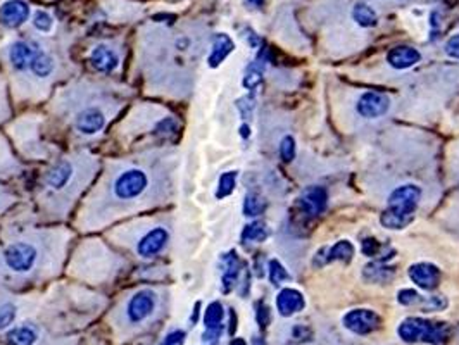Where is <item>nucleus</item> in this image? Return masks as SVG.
<instances>
[{
  "label": "nucleus",
  "mask_w": 459,
  "mask_h": 345,
  "mask_svg": "<svg viewBox=\"0 0 459 345\" xmlns=\"http://www.w3.org/2000/svg\"><path fill=\"white\" fill-rule=\"evenodd\" d=\"M396 276V269L383 264V261L369 262L363 268V278L368 283H389Z\"/></svg>",
  "instance_id": "obj_22"
},
{
  "label": "nucleus",
  "mask_w": 459,
  "mask_h": 345,
  "mask_svg": "<svg viewBox=\"0 0 459 345\" xmlns=\"http://www.w3.org/2000/svg\"><path fill=\"white\" fill-rule=\"evenodd\" d=\"M290 333H292V340L297 344L307 342V340H311V337H313L311 330L304 325H296Z\"/></svg>",
  "instance_id": "obj_39"
},
{
  "label": "nucleus",
  "mask_w": 459,
  "mask_h": 345,
  "mask_svg": "<svg viewBox=\"0 0 459 345\" xmlns=\"http://www.w3.org/2000/svg\"><path fill=\"white\" fill-rule=\"evenodd\" d=\"M411 282L416 283L421 290L432 292L440 283V269L432 262H416L408 271Z\"/></svg>",
  "instance_id": "obj_10"
},
{
  "label": "nucleus",
  "mask_w": 459,
  "mask_h": 345,
  "mask_svg": "<svg viewBox=\"0 0 459 345\" xmlns=\"http://www.w3.org/2000/svg\"><path fill=\"white\" fill-rule=\"evenodd\" d=\"M199 309H200V304H199V302H197L195 307H193V314H192V318H190V321H192V325H195L197 319H199Z\"/></svg>",
  "instance_id": "obj_46"
},
{
  "label": "nucleus",
  "mask_w": 459,
  "mask_h": 345,
  "mask_svg": "<svg viewBox=\"0 0 459 345\" xmlns=\"http://www.w3.org/2000/svg\"><path fill=\"white\" fill-rule=\"evenodd\" d=\"M236 176H239V172L236 171H227L220 176V182H218V188H216L218 199H225V197L232 195L236 185Z\"/></svg>",
  "instance_id": "obj_29"
},
{
  "label": "nucleus",
  "mask_w": 459,
  "mask_h": 345,
  "mask_svg": "<svg viewBox=\"0 0 459 345\" xmlns=\"http://www.w3.org/2000/svg\"><path fill=\"white\" fill-rule=\"evenodd\" d=\"M390 109V99L382 92H364L357 99L356 111L364 120H378Z\"/></svg>",
  "instance_id": "obj_8"
},
{
  "label": "nucleus",
  "mask_w": 459,
  "mask_h": 345,
  "mask_svg": "<svg viewBox=\"0 0 459 345\" xmlns=\"http://www.w3.org/2000/svg\"><path fill=\"white\" fill-rule=\"evenodd\" d=\"M243 37H245V40L249 42V45L252 47V49H256V47L259 45V43H261L259 37H257V35L254 33L252 30H245V35H243Z\"/></svg>",
  "instance_id": "obj_44"
},
{
  "label": "nucleus",
  "mask_w": 459,
  "mask_h": 345,
  "mask_svg": "<svg viewBox=\"0 0 459 345\" xmlns=\"http://www.w3.org/2000/svg\"><path fill=\"white\" fill-rule=\"evenodd\" d=\"M421 199V188L414 183L399 185L390 192L387 199V209L382 213L380 223L387 230H403L413 221V216L418 209Z\"/></svg>",
  "instance_id": "obj_1"
},
{
  "label": "nucleus",
  "mask_w": 459,
  "mask_h": 345,
  "mask_svg": "<svg viewBox=\"0 0 459 345\" xmlns=\"http://www.w3.org/2000/svg\"><path fill=\"white\" fill-rule=\"evenodd\" d=\"M270 232H268L266 223L263 221H252L243 228L242 232V243H259L268 239Z\"/></svg>",
  "instance_id": "obj_25"
},
{
  "label": "nucleus",
  "mask_w": 459,
  "mask_h": 345,
  "mask_svg": "<svg viewBox=\"0 0 459 345\" xmlns=\"http://www.w3.org/2000/svg\"><path fill=\"white\" fill-rule=\"evenodd\" d=\"M33 26L42 33H49L54 26V19L47 10H37L33 14Z\"/></svg>",
  "instance_id": "obj_33"
},
{
  "label": "nucleus",
  "mask_w": 459,
  "mask_h": 345,
  "mask_svg": "<svg viewBox=\"0 0 459 345\" xmlns=\"http://www.w3.org/2000/svg\"><path fill=\"white\" fill-rule=\"evenodd\" d=\"M247 2H250V3H252V6H256V7L263 6V0H247Z\"/></svg>",
  "instance_id": "obj_50"
},
{
  "label": "nucleus",
  "mask_w": 459,
  "mask_h": 345,
  "mask_svg": "<svg viewBox=\"0 0 459 345\" xmlns=\"http://www.w3.org/2000/svg\"><path fill=\"white\" fill-rule=\"evenodd\" d=\"M149 175L140 168H128V170L121 171L120 175L114 178L113 195L121 202H130V200L138 199L143 195L147 188H149Z\"/></svg>",
  "instance_id": "obj_3"
},
{
  "label": "nucleus",
  "mask_w": 459,
  "mask_h": 345,
  "mask_svg": "<svg viewBox=\"0 0 459 345\" xmlns=\"http://www.w3.org/2000/svg\"><path fill=\"white\" fill-rule=\"evenodd\" d=\"M397 333L408 344L423 342L428 345H440L449 337V326L446 323L428 321L423 318H406L397 328Z\"/></svg>",
  "instance_id": "obj_2"
},
{
  "label": "nucleus",
  "mask_w": 459,
  "mask_h": 345,
  "mask_svg": "<svg viewBox=\"0 0 459 345\" xmlns=\"http://www.w3.org/2000/svg\"><path fill=\"white\" fill-rule=\"evenodd\" d=\"M230 345H247V344L243 339H233L232 342H230Z\"/></svg>",
  "instance_id": "obj_49"
},
{
  "label": "nucleus",
  "mask_w": 459,
  "mask_h": 345,
  "mask_svg": "<svg viewBox=\"0 0 459 345\" xmlns=\"http://www.w3.org/2000/svg\"><path fill=\"white\" fill-rule=\"evenodd\" d=\"M223 262V275H221V290L223 294H230L235 289L236 282L240 278V271H242V264H240V259L236 256L235 250H230L221 257Z\"/></svg>",
  "instance_id": "obj_18"
},
{
  "label": "nucleus",
  "mask_w": 459,
  "mask_h": 345,
  "mask_svg": "<svg viewBox=\"0 0 459 345\" xmlns=\"http://www.w3.org/2000/svg\"><path fill=\"white\" fill-rule=\"evenodd\" d=\"M90 63L93 70L99 71V73H114L120 66V56L116 54V50L111 49L109 45H97L95 49L90 52Z\"/></svg>",
  "instance_id": "obj_14"
},
{
  "label": "nucleus",
  "mask_w": 459,
  "mask_h": 345,
  "mask_svg": "<svg viewBox=\"0 0 459 345\" xmlns=\"http://www.w3.org/2000/svg\"><path fill=\"white\" fill-rule=\"evenodd\" d=\"M170 242V232L164 226H154L145 233L137 243V254L142 259H152L159 256Z\"/></svg>",
  "instance_id": "obj_9"
},
{
  "label": "nucleus",
  "mask_w": 459,
  "mask_h": 345,
  "mask_svg": "<svg viewBox=\"0 0 459 345\" xmlns=\"http://www.w3.org/2000/svg\"><path fill=\"white\" fill-rule=\"evenodd\" d=\"M74 127H76V131L81 133V135H97L106 127V114L99 107H87V109H83L76 116Z\"/></svg>",
  "instance_id": "obj_12"
},
{
  "label": "nucleus",
  "mask_w": 459,
  "mask_h": 345,
  "mask_svg": "<svg viewBox=\"0 0 459 345\" xmlns=\"http://www.w3.org/2000/svg\"><path fill=\"white\" fill-rule=\"evenodd\" d=\"M235 330H236V314H235V311H233V309H230V335H233V333H235Z\"/></svg>",
  "instance_id": "obj_45"
},
{
  "label": "nucleus",
  "mask_w": 459,
  "mask_h": 345,
  "mask_svg": "<svg viewBox=\"0 0 459 345\" xmlns=\"http://www.w3.org/2000/svg\"><path fill=\"white\" fill-rule=\"evenodd\" d=\"M54 67H56V61H54V57L50 56V54L42 52V50L37 54V56H35V59L31 61V64H30L31 73L38 78L50 77L54 71Z\"/></svg>",
  "instance_id": "obj_26"
},
{
  "label": "nucleus",
  "mask_w": 459,
  "mask_h": 345,
  "mask_svg": "<svg viewBox=\"0 0 459 345\" xmlns=\"http://www.w3.org/2000/svg\"><path fill=\"white\" fill-rule=\"evenodd\" d=\"M264 209H266V202H264L263 197L254 192L247 193L245 200H243V214L247 218H257V216L264 213Z\"/></svg>",
  "instance_id": "obj_28"
},
{
  "label": "nucleus",
  "mask_w": 459,
  "mask_h": 345,
  "mask_svg": "<svg viewBox=\"0 0 459 345\" xmlns=\"http://www.w3.org/2000/svg\"><path fill=\"white\" fill-rule=\"evenodd\" d=\"M268 278H270L271 285L280 287L283 282H287V280L290 278V275L285 269V266H283L278 259H271V261L268 262Z\"/></svg>",
  "instance_id": "obj_30"
},
{
  "label": "nucleus",
  "mask_w": 459,
  "mask_h": 345,
  "mask_svg": "<svg viewBox=\"0 0 459 345\" xmlns=\"http://www.w3.org/2000/svg\"><path fill=\"white\" fill-rule=\"evenodd\" d=\"M177 129L178 125L173 118H164V120H161L159 125L156 127V133L161 136H171L177 133Z\"/></svg>",
  "instance_id": "obj_38"
},
{
  "label": "nucleus",
  "mask_w": 459,
  "mask_h": 345,
  "mask_svg": "<svg viewBox=\"0 0 459 345\" xmlns=\"http://www.w3.org/2000/svg\"><path fill=\"white\" fill-rule=\"evenodd\" d=\"M14 318H16V307L10 302H3L0 304V330H6L13 325Z\"/></svg>",
  "instance_id": "obj_34"
},
{
  "label": "nucleus",
  "mask_w": 459,
  "mask_h": 345,
  "mask_svg": "<svg viewBox=\"0 0 459 345\" xmlns=\"http://www.w3.org/2000/svg\"><path fill=\"white\" fill-rule=\"evenodd\" d=\"M223 319L225 309L223 305H221V302H211L206 307V312H204V326H206V330H220V332H223Z\"/></svg>",
  "instance_id": "obj_24"
},
{
  "label": "nucleus",
  "mask_w": 459,
  "mask_h": 345,
  "mask_svg": "<svg viewBox=\"0 0 459 345\" xmlns=\"http://www.w3.org/2000/svg\"><path fill=\"white\" fill-rule=\"evenodd\" d=\"M37 340V330L30 325L16 326V328H13L7 333V344L9 345H33Z\"/></svg>",
  "instance_id": "obj_23"
},
{
  "label": "nucleus",
  "mask_w": 459,
  "mask_h": 345,
  "mask_svg": "<svg viewBox=\"0 0 459 345\" xmlns=\"http://www.w3.org/2000/svg\"><path fill=\"white\" fill-rule=\"evenodd\" d=\"M446 54L449 57H453V59L459 61V33L453 35V37L446 42Z\"/></svg>",
  "instance_id": "obj_42"
},
{
  "label": "nucleus",
  "mask_w": 459,
  "mask_h": 345,
  "mask_svg": "<svg viewBox=\"0 0 459 345\" xmlns=\"http://www.w3.org/2000/svg\"><path fill=\"white\" fill-rule=\"evenodd\" d=\"M430 26L433 28V30H432V35H430V38H433V40H435V38L439 37V26H440L439 13H433L432 16H430Z\"/></svg>",
  "instance_id": "obj_43"
},
{
  "label": "nucleus",
  "mask_w": 459,
  "mask_h": 345,
  "mask_svg": "<svg viewBox=\"0 0 459 345\" xmlns=\"http://www.w3.org/2000/svg\"><path fill=\"white\" fill-rule=\"evenodd\" d=\"M423 300V296H419L416 290L411 289H404L397 294V302L401 305H406V307H411V305H419Z\"/></svg>",
  "instance_id": "obj_35"
},
{
  "label": "nucleus",
  "mask_w": 459,
  "mask_h": 345,
  "mask_svg": "<svg viewBox=\"0 0 459 345\" xmlns=\"http://www.w3.org/2000/svg\"><path fill=\"white\" fill-rule=\"evenodd\" d=\"M73 172L74 168L70 161H59V163L54 164L45 175V185L49 186L50 190H63L64 186L70 183V179L73 178Z\"/></svg>",
  "instance_id": "obj_19"
},
{
  "label": "nucleus",
  "mask_w": 459,
  "mask_h": 345,
  "mask_svg": "<svg viewBox=\"0 0 459 345\" xmlns=\"http://www.w3.org/2000/svg\"><path fill=\"white\" fill-rule=\"evenodd\" d=\"M156 294L150 289H142L137 294H134V297L127 304V318L130 319V323L140 325L147 318H150V314L156 309Z\"/></svg>",
  "instance_id": "obj_7"
},
{
  "label": "nucleus",
  "mask_w": 459,
  "mask_h": 345,
  "mask_svg": "<svg viewBox=\"0 0 459 345\" xmlns=\"http://www.w3.org/2000/svg\"><path fill=\"white\" fill-rule=\"evenodd\" d=\"M252 345H266V344H264L263 337L256 335V337H252Z\"/></svg>",
  "instance_id": "obj_48"
},
{
  "label": "nucleus",
  "mask_w": 459,
  "mask_h": 345,
  "mask_svg": "<svg viewBox=\"0 0 459 345\" xmlns=\"http://www.w3.org/2000/svg\"><path fill=\"white\" fill-rule=\"evenodd\" d=\"M354 256V246L349 240H339L337 243H333L330 249H321L318 250L316 257H314V264L323 266L326 262L340 261V262H351Z\"/></svg>",
  "instance_id": "obj_15"
},
{
  "label": "nucleus",
  "mask_w": 459,
  "mask_h": 345,
  "mask_svg": "<svg viewBox=\"0 0 459 345\" xmlns=\"http://www.w3.org/2000/svg\"><path fill=\"white\" fill-rule=\"evenodd\" d=\"M256 321L259 325V328H268L271 321V312L264 302H256Z\"/></svg>",
  "instance_id": "obj_37"
},
{
  "label": "nucleus",
  "mask_w": 459,
  "mask_h": 345,
  "mask_svg": "<svg viewBox=\"0 0 459 345\" xmlns=\"http://www.w3.org/2000/svg\"><path fill=\"white\" fill-rule=\"evenodd\" d=\"M240 135H242V138H249L250 136L249 125H242V127H240Z\"/></svg>",
  "instance_id": "obj_47"
},
{
  "label": "nucleus",
  "mask_w": 459,
  "mask_h": 345,
  "mask_svg": "<svg viewBox=\"0 0 459 345\" xmlns=\"http://www.w3.org/2000/svg\"><path fill=\"white\" fill-rule=\"evenodd\" d=\"M353 19L363 28H373L376 26V23H378V16H376L375 9L369 7L368 3H361V2L353 7Z\"/></svg>",
  "instance_id": "obj_27"
},
{
  "label": "nucleus",
  "mask_w": 459,
  "mask_h": 345,
  "mask_svg": "<svg viewBox=\"0 0 459 345\" xmlns=\"http://www.w3.org/2000/svg\"><path fill=\"white\" fill-rule=\"evenodd\" d=\"M342 323L349 332L356 333V335H368V333L375 332L378 328L382 319H380V316L373 309L360 307L346 312Z\"/></svg>",
  "instance_id": "obj_6"
},
{
  "label": "nucleus",
  "mask_w": 459,
  "mask_h": 345,
  "mask_svg": "<svg viewBox=\"0 0 459 345\" xmlns=\"http://www.w3.org/2000/svg\"><path fill=\"white\" fill-rule=\"evenodd\" d=\"M235 43L227 33H218L213 40V47H211V54L207 57V64L211 67H218L225 59L233 52Z\"/></svg>",
  "instance_id": "obj_20"
},
{
  "label": "nucleus",
  "mask_w": 459,
  "mask_h": 345,
  "mask_svg": "<svg viewBox=\"0 0 459 345\" xmlns=\"http://www.w3.org/2000/svg\"><path fill=\"white\" fill-rule=\"evenodd\" d=\"M419 61H421V54H419V50H416L410 45L396 47V49H392L389 54H387V63L397 71L410 70V67L416 66Z\"/></svg>",
  "instance_id": "obj_17"
},
{
  "label": "nucleus",
  "mask_w": 459,
  "mask_h": 345,
  "mask_svg": "<svg viewBox=\"0 0 459 345\" xmlns=\"http://www.w3.org/2000/svg\"><path fill=\"white\" fill-rule=\"evenodd\" d=\"M361 250H363L364 256L375 257L376 254H378L380 246L375 239H364L363 242H361Z\"/></svg>",
  "instance_id": "obj_41"
},
{
  "label": "nucleus",
  "mask_w": 459,
  "mask_h": 345,
  "mask_svg": "<svg viewBox=\"0 0 459 345\" xmlns=\"http://www.w3.org/2000/svg\"><path fill=\"white\" fill-rule=\"evenodd\" d=\"M421 309L425 312H433V311H442V309L447 307V299L440 296H433V297H423L421 300Z\"/></svg>",
  "instance_id": "obj_36"
},
{
  "label": "nucleus",
  "mask_w": 459,
  "mask_h": 345,
  "mask_svg": "<svg viewBox=\"0 0 459 345\" xmlns=\"http://www.w3.org/2000/svg\"><path fill=\"white\" fill-rule=\"evenodd\" d=\"M30 17V6L24 0H7L0 6V23L7 28H19Z\"/></svg>",
  "instance_id": "obj_11"
},
{
  "label": "nucleus",
  "mask_w": 459,
  "mask_h": 345,
  "mask_svg": "<svg viewBox=\"0 0 459 345\" xmlns=\"http://www.w3.org/2000/svg\"><path fill=\"white\" fill-rule=\"evenodd\" d=\"M38 52H40V49H38L35 43L23 40L14 42L9 49L10 66L17 71L26 70V67H30L31 61L35 59V56H37Z\"/></svg>",
  "instance_id": "obj_16"
},
{
  "label": "nucleus",
  "mask_w": 459,
  "mask_h": 345,
  "mask_svg": "<svg viewBox=\"0 0 459 345\" xmlns=\"http://www.w3.org/2000/svg\"><path fill=\"white\" fill-rule=\"evenodd\" d=\"M185 332L184 330H173L164 337L161 345H184L185 344Z\"/></svg>",
  "instance_id": "obj_40"
},
{
  "label": "nucleus",
  "mask_w": 459,
  "mask_h": 345,
  "mask_svg": "<svg viewBox=\"0 0 459 345\" xmlns=\"http://www.w3.org/2000/svg\"><path fill=\"white\" fill-rule=\"evenodd\" d=\"M236 109H239L242 120H250L254 114V109H256V99H254V95H245L236 100Z\"/></svg>",
  "instance_id": "obj_32"
},
{
  "label": "nucleus",
  "mask_w": 459,
  "mask_h": 345,
  "mask_svg": "<svg viewBox=\"0 0 459 345\" xmlns=\"http://www.w3.org/2000/svg\"><path fill=\"white\" fill-rule=\"evenodd\" d=\"M280 157H282L283 163H292L293 159H296V152H297V147H296V140H293L292 135H285L282 138V142H280Z\"/></svg>",
  "instance_id": "obj_31"
},
{
  "label": "nucleus",
  "mask_w": 459,
  "mask_h": 345,
  "mask_svg": "<svg viewBox=\"0 0 459 345\" xmlns=\"http://www.w3.org/2000/svg\"><path fill=\"white\" fill-rule=\"evenodd\" d=\"M264 54H266V50L259 52V56L247 66L245 74H243V86H245L247 90H250V92L263 83L264 70H266V56H264Z\"/></svg>",
  "instance_id": "obj_21"
},
{
  "label": "nucleus",
  "mask_w": 459,
  "mask_h": 345,
  "mask_svg": "<svg viewBox=\"0 0 459 345\" xmlns=\"http://www.w3.org/2000/svg\"><path fill=\"white\" fill-rule=\"evenodd\" d=\"M3 261L13 273H30L38 261L37 247L28 242L10 243L3 252Z\"/></svg>",
  "instance_id": "obj_4"
},
{
  "label": "nucleus",
  "mask_w": 459,
  "mask_h": 345,
  "mask_svg": "<svg viewBox=\"0 0 459 345\" xmlns=\"http://www.w3.org/2000/svg\"><path fill=\"white\" fill-rule=\"evenodd\" d=\"M297 209L307 218H316L323 214L328 206V193L320 185H311L300 192V195L296 200Z\"/></svg>",
  "instance_id": "obj_5"
},
{
  "label": "nucleus",
  "mask_w": 459,
  "mask_h": 345,
  "mask_svg": "<svg viewBox=\"0 0 459 345\" xmlns=\"http://www.w3.org/2000/svg\"><path fill=\"white\" fill-rule=\"evenodd\" d=\"M304 307H306V299L297 289L287 287V289L280 290L276 296V309L283 318H290V316L303 311Z\"/></svg>",
  "instance_id": "obj_13"
}]
</instances>
